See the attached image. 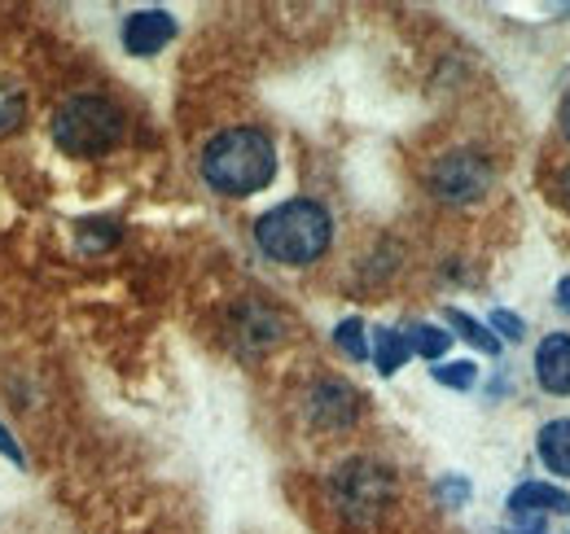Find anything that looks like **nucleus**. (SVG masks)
I'll return each instance as SVG.
<instances>
[{
	"label": "nucleus",
	"mask_w": 570,
	"mask_h": 534,
	"mask_svg": "<svg viewBox=\"0 0 570 534\" xmlns=\"http://www.w3.org/2000/svg\"><path fill=\"white\" fill-rule=\"evenodd\" d=\"M0 456H9L13 465H27V461H22V452H18V443L9 438V429H4V425H0Z\"/></svg>",
	"instance_id": "19"
},
{
	"label": "nucleus",
	"mask_w": 570,
	"mask_h": 534,
	"mask_svg": "<svg viewBox=\"0 0 570 534\" xmlns=\"http://www.w3.org/2000/svg\"><path fill=\"white\" fill-rule=\"evenodd\" d=\"M448 342H452V334H443V329H434V325H413V334H409L413 355H422V359H439V355L448 350Z\"/></svg>",
	"instance_id": "13"
},
{
	"label": "nucleus",
	"mask_w": 570,
	"mask_h": 534,
	"mask_svg": "<svg viewBox=\"0 0 570 534\" xmlns=\"http://www.w3.org/2000/svg\"><path fill=\"white\" fill-rule=\"evenodd\" d=\"M22 119H27V101H22L13 88H4V83H0V136L18 132V128H22Z\"/></svg>",
	"instance_id": "15"
},
{
	"label": "nucleus",
	"mask_w": 570,
	"mask_h": 534,
	"mask_svg": "<svg viewBox=\"0 0 570 534\" xmlns=\"http://www.w3.org/2000/svg\"><path fill=\"white\" fill-rule=\"evenodd\" d=\"M553 194H558V201H562V206H567V210H570V167H567V171H562V176H558V185H553Z\"/></svg>",
	"instance_id": "20"
},
{
	"label": "nucleus",
	"mask_w": 570,
	"mask_h": 534,
	"mask_svg": "<svg viewBox=\"0 0 570 534\" xmlns=\"http://www.w3.org/2000/svg\"><path fill=\"white\" fill-rule=\"evenodd\" d=\"M124 136V110L106 97H71L53 115V140L71 158H101Z\"/></svg>",
	"instance_id": "3"
},
{
	"label": "nucleus",
	"mask_w": 570,
	"mask_h": 534,
	"mask_svg": "<svg viewBox=\"0 0 570 534\" xmlns=\"http://www.w3.org/2000/svg\"><path fill=\"white\" fill-rule=\"evenodd\" d=\"M255 241L268 259H277L285 267H307L316 264L330 241H334V219L321 201L312 198H294L273 206L268 215H259L255 224Z\"/></svg>",
	"instance_id": "2"
},
{
	"label": "nucleus",
	"mask_w": 570,
	"mask_h": 534,
	"mask_svg": "<svg viewBox=\"0 0 570 534\" xmlns=\"http://www.w3.org/2000/svg\"><path fill=\"white\" fill-rule=\"evenodd\" d=\"M558 303H562V312H570V276H562V285H558Z\"/></svg>",
	"instance_id": "21"
},
{
	"label": "nucleus",
	"mask_w": 570,
	"mask_h": 534,
	"mask_svg": "<svg viewBox=\"0 0 570 534\" xmlns=\"http://www.w3.org/2000/svg\"><path fill=\"white\" fill-rule=\"evenodd\" d=\"M448 325H452V329H456V334L465 337V342H470V346H479V350H483V355H497V350H500V337L492 334V329H488V325H479V320H474V316H465V312H448Z\"/></svg>",
	"instance_id": "12"
},
{
	"label": "nucleus",
	"mask_w": 570,
	"mask_h": 534,
	"mask_svg": "<svg viewBox=\"0 0 570 534\" xmlns=\"http://www.w3.org/2000/svg\"><path fill=\"white\" fill-rule=\"evenodd\" d=\"M518 534H535V531H518Z\"/></svg>",
	"instance_id": "23"
},
{
	"label": "nucleus",
	"mask_w": 570,
	"mask_h": 534,
	"mask_svg": "<svg viewBox=\"0 0 570 534\" xmlns=\"http://www.w3.org/2000/svg\"><path fill=\"white\" fill-rule=\"evenodd\" d=\"M558 119H562V136L570 140V97L562 101V115H558Z\"/></svg>",
	"instance_id": "22"
},
{
	"label": "nucleus",
	"mask_w": 570,
	"mask_h": 534,
	"mask_svg": "<svg viewBox=\"0 0 570 534\" xmlns=\"http://www.w3.org/2000/svg\"><path fill=\"white\" fill-rule=\"evenodd\" d=\"M430 189L443 201H479L492 189V167H488V158H479L470 149L443 154L430 171Z\"/></svg>",
	"instance_id": "5"
},
{
	"label": "nucleus",
	"mask_w": 570,
	"mask_h": 534,
	"mask_svg": "<svg viewBox=\"0 0 570 534\" xmlns=\"http://www.w3.org/2000/svg\"><path fill=\"white\" fill-rule=\"evenodd\" d=\"M439 386H452V390H470L474 386V364H443V368H430Z\"/></svg>",
	"instance_id": "16"
},
{
	"label": "nucleus",
	"mask_w": 570,
	"mask_h": 534,
	"mask_svg": "<svg viewBox=\"0 0 570 534\" xmlns=\"http://www.w3.org/2000/svg\"><path fill=\"white\" fill-rule=\"evenodd\" d=\"M509 513H513L518 522L540 526V517H549V513H570V495L558 491V486H549V482H522V486L509 495Z\"/></svg>",
	"instance_id": "8"
},
{
	"label": "nucleus",
	"mask_w": 570,
	"mask_h": 534,
	"mask_svg": "<svg viewBox=\"0 0 570 534\" xmlns=\"http://www.w3.org/2000/svg\"><path fill=\"white\" fill-rule=\"evenodd\" d=\"M334 342L347 350V359H368V337H364V320H343L338 329H334Z\"/></svg>",
	"instance_id": "14"
},
{
	"label": "nucleus",
	"mask_w": 570,
	"mask_h": 534,
	"mask_svg": "<svg viewBox=\"0 0 570 534\" xmlns=\"http://www.w3.org/2000/svg\"><path fill=\"white\" fill-rule=\"evenodd\" d=\"M540 461L553 473L570 477V421H553L540 429Z\"/></svg>",
	"instance_id": "10"
},
{
	"label": "nucleus",
	"mask_w": 570,
	"mask_h": 534,
	"mask_svg": "<svg viewBox=\"0 0 570 534\" xmlns=\"http://www.w3.org/2000/svg\"><path fill=\"white\" fill-rule=\"evenodd\" d=\"M330 495H334V504H338V513L347 522H373L391 504L395 482L377 461H347V465L334 468Z\"/></svg>",
	"instance_id": "4"
},
{
	"label": "nucleus",
	"mask_w": 570,
	"mask_h": 534,
	"mask_svg": "<svg viewBox=\"0 0 570 534\" xmlns=\"http://www.w3.org/2000/svg\"><path fill=\"white\" fill-rule=\"evenodd\" d=\"M492 329H500L504 337H522V334H527V325H522L513 312H492Z\"/></svg>",
	"instance_id": "17"
},
{
	"label": "nucleus",
	"mask_w": 570,
	"mask_h": 534,
	"mask_svg": "<svg viewBox=\"0 0 570 534\" xmlns=\"http://www.w3.org/2000/svg\"><path fill=\"white\" fill-rule=\"evenodd\" d=\"M307 416L321 429H347L360 416V395L347 382H316L307 395Z\"/></svg>",
	"instance_id": "6"
},
{
	"label": "nucleus",
	"mask_w": 570,
	"mask_h": 534,
	"mask_svg": "<svg viewBox=\"0 0 570 534\" xmlns=\"http://www.w3.org/2000/svg\"><path fill=\"white\" fill-rule=\"evenodd\" d=\"M171 36H176V18L167 9H137L124 22V49L132 58H154Z\"/></svg>",
	"instance_id": "7"
},
{
	"label": "nucleus",
	"mask_w": 570,
	"mask_h": 534,
	"mask_svg": "<svg viewBox=\"0 0 570 534\" xmlns=\"http://www.w3.org/2000/svg\"><path fill=\"white\" fill-rule=\"evenodd\" d=\"M439 495H443L448 504H465V495H470V486H465L461 477H448V482H439Z\"/></svg>",
	"instance_id": "18"
},
{
	"label": "nucleus",
	"mask_w": 570,
	"mask_h": 534,
	"mask_svg": "<svg viewBox=\"0 0 570 534\" xmlns=\"http://www.w3.org/2000/svg\"><path fill=\"white\" fill-rule=\"evenodd\" d=\"M535 377L549 395H570V337L553 334L535 350Z\"/></svg>",
	"instance_id": "9"
},
{
	"label": "nucleus",
	"mask_w": 570,
	"mask_h": 534,
	"mask_svg": "<svg viewBox=\"0 0 570 534\" xmlns=\"http://www.w3.org/2000/svg\"><path fill=\"white\" fill-rule=\"evenodd\" d=\"M409 355H413L409 334H395V329H377V334H373V359H377V373H382V377L400 373Z\"/></svg>",
	"instance_id": "11"
},
{
	"label": "nucleus",
	"mask_w": 570,
	"mask_h": 534,
	"mask_svg": "<svg viewBox=\"0 0 570 534\" xmlns=\"http://www.w3.org/2000/svg\"><path fill=\"white\" fill-rule=\"evenodd\" d=\"M277 176V149L259 128H228L203 149V180L224 198H250Z\"/></svg>",
	"instance_id": "1"
}]
</instances>
